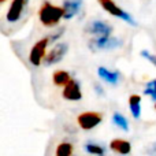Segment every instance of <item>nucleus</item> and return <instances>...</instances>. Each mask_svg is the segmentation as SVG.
Instances as JSON below:
<instances>
[{"instance_id": "obj_2", "label": "nucleus", "mask_w": 156, "mask_h": 156, "mask_svg": "<svg viewBox=\"0 0 156 156\" xmlns=\"http://www.w3.org/2000/svg\"><path fill=\"white\" fill-rule=\"evenodd\" d=\"M89 49L93 52L99 51H112L122 47V41L114 36H105V37H93L89 40Z\"/></svg>"}, {"instance_id": "obj_8", "label": "nucleus", "mask_w": 156, "mask_h": 156, "mask_svg": "<svg viewBox=\"0 0 156 156\" xmlns=\"http://www.w3.org/2000/svg\"><path fill=\"white\" fill-rule=\"evenodd\" d=\"M27 4H29V0H12L10 8L7 11V15H5L7 22H10V23L18 22L22 18V15H23Z\"/></svg>"}, {"instance_id": "obj_12", "label": "nucleus", "mask_w": 156, "mask_h": 156, "mask_svg": "<svg viewBox=\"0 0 156 156\" xmlns=\"http://www.w3.org/2000/svg\"><path fill=\"white\" fill-rule=\"evenodd\" d=\"M97 74H99V77L101 78L103 81H105V82L111 83V85H115V83L119 82V80H121V73L119 71H110L107 70L105 67H103V66H100L99 69H97Z\"/></svg>"}, {"instance_id": "obj_11", "label": "nucleus", "mask_w": 156, "mask_h": 156, "mask_svg": "<svg viewBox=\"0 0 156 156\" xmlns=\"http://www.w3.org/2000/svg\"><path fill=\"white\" fill-rule=\"evenodd\" d=\"M110 149L119 155H129L130 152H132V144L127 140L115 138V140H112L110 143Z\"/></svg>"}, {"instance_id": "obj_3", "label": "nucleus", "mask_w": 156, "mask_h": 156, "mask_svg": "<svg viewBox=\"0 0 156 156\" xmlns=\"http://www.w3.org/2000/svg\"><path fill=\"white\" fill-rule=\"evenodd\" d=\"M51 43L49 37H44L41 40H38L34 45L32 47L29 52V62L32 63L33 66L38 67V66L43 63V60L45 59V55H47V47L48 44Z\"/></svg>"}, {"instance_id": "obj_4", "label": "nucleus", "mask_w": 156, "mask_h": 156, "mask_svg": "<svg viewBox=\"0 0 156 156\" xmlns=\"http://www.w3.org/2000/svg\"><path fill=\"white\" fill-rule=\"evenodd\" d=\"M99 2V4L101 5L103 8H104L107 12H110L111 15L116 16V18H121L123 19V21H126L129 25H133V26H136V21L133 19V16L130 15L129 12H126L125 10H122L121 7H118V5L115 4V2L114 0H97Z\"/></svg>"}, {"instance_id": "obj_13", "label": "nucleus", "mask_w": 156, "mask_h": 156, "mask_svg": "<svg viewBox=\"0 0 156 156\" xmlns=\"http://www.w3.org/2000/svg\"><path fill=\"white\" fill-rule=\"evenodd\" d=\"M73 78L70 77V73L69 71H65V70H58L54 73L52 76V81L56 86H66Z\"/></svg>"}, {"instance_id": "obj_14", "label": "nucleus", "mask_w": 156, "mask_h": 156, "mask_svg": "<svg viewBox=\"0 0 156 156\" xmlns=\"http://www.w3.org/2000/svg\"><path fill=\"white\" fill-rule=\"evenodd\" d=\"M129 108L132 111V115L136 119L140 118L141 115V96L138 94H132L129 97Z\"/></svg>"}, {"instance_id": "obj_19", "label": "nucleus", "mask_w": 156, "mask_h": 156, "mask_svg": "<svg viewBox=\"0 0 156 156\" xmlns=\"http://www.w3.org/2000/svg\"><path fill=\"white\" fill-rule=\"evenodd\" d=\"M141 56L145 58L147 60H149V62L152 63V65L156 66V55H151L148 51H141Z\"/></svg>"}, {"instance_id": "obj_6", "label": "nucleus", "mask_w": 156, "mask_h": 156, "mask_svg": "<svg viewBox=\"0 0 156 156\" xmlns=\"http://www.w3.org/2000/svg\"><path fill=\"white\" fill-rule=\"evenodd\" d=\"M103 121V115L99 112H82L78 115L77 122L82 130H92L99 126Z\"/></svg>"}, {"instance_id": "obj_10", "label": "nucleus", "mask_w": 156, "mask_h": 156, "mask_svg": "<svg viewBox=\"0 0 156 156\" xmlns=\"http://www.w3.org/2000/svg\"><path fill=\"white\" fill-rule=\"evenodd\" d=\"M83 4V0H63V5L65 8V19H71L81 11Z\"/></svg>"}, {"instance_id": "obj_5", "label": "nucleus", "mask_w": 156, "mask_h": 156, "mask_svg": "<svg viewBox=\"0 0 156 156\" xmlns=\"http://www.w3.org/2000/svg\"><path fill=\"white\" fill-rule=\"evenodd\" d=\"M83 30H85L86 33H89V34H92L93 37H105V36H111L114 27L104 21H97V19H94V21L88 22V23L85 25V29Z\"/></svg>"}, {"instance_id": "obj_20", "label": "nucleus", "mask_w": 156, "mask_h": 156, "mask_svg": "<svg viewBox=\"0 0 156 156\" xmlns=\"http://www.w3.org/2000/svg\"><path fill=\"white\" fill-rule=\"evenodd\" d=\"M5 2V0H0V3H4Z\"/></svg>"}, {"instance_id": "obj_16", "label": "nucleus", "mask_w": 156, "mask_h": 156, "mask_svg": "<svg viewBox=\"0 0 156 156\" xmlns=\"http://www.w3.org/2000/svg\"><path fill=\"white\" fill-rule=\"evenodd\" d=\"M112 122H114V125H115L116 127H119V129L123 130V132H127V130H129V122H127V119L125 118L122 114L114 112Z\"/></svg>"}, {"instance_id": "obj_1", "label": "nucleus", "mask_w": 156, "mask_h": 156, "mask_svg": "<svg viewBox=\"0 0 156 156\" xmlns=\"http://www.w3.org/2000/svg\"><path fill=\"white\" fill-rule=\"evenodd\" d=\"M65 18V8L54 5L49 2H44L38 10V19L45 27H54Z\"/></svg>"}, {"instance_id": "obj_9", "label": "nucleus", "mask_w": 156, "mask_h": 156, "mask_svg": "<svg viewBox=\"0 0 156 156\" xmlns=\"http://www.w3.org/2000/svg\"><path fill=\"white\" fill-rule=\"evenodd\" d=\"M63 99L69 100V101H80L82 99V92H81L80 82L76 80H71L66 86H63L62 92Z\"/></svg>"}, {"instance_id": "obj_21", "label": "nucleus", "mask_w": 156, "mask_h": 156, "mask_svg": "<svg viewBox=\"0 0 156 156\" xmlns=\"http://www.w3.org/2000/svg\"><path fill=\"white\" fill-rule=\"evenodd\" d=\"M155 110H156V103H155Z\"/></svg>"}, {"instance_id": "obj_18", "label": "nucleus", "mask_w": 156, "mask_h": 156, "mask_svg": "<svg viewBox=\"0 0 156 156\" xmlns=\"http://www.w3.org/2000/svg\"><path fill=\"white\" fill-rule=\"evenodd\" d=\"M144 94L147 96H151L152 100H156V80H152L147 83L145 90H144Z\"/></svg>"}, {"instance_id": "obj_7", "label": "nucleus", "mask_w": 156, "mask_h": 156, "mask_svg": "<svg viewBox=\"0 0 156 156\" xmlns=\"http://www.w3.org/2000/svg\"><path fill=\"white\" fill-rule=\"evenodd\" d=\"M69 51V45L66 43H58L54 45V48L45 55L44 59V65L45 66H54L56 63H59L60 60L65 58V55Z\"/></svg>"}, {"instance_id": "obj_17", "label": "nucleus", "mask_w": 156, "mask_h": 156, "mask_svg": "<svg viewBox=\"0 0 156 156\" xmlns=\"http://www.w3.org/2000/svg\"><path fill=\"white\" fill-rule=\"evenodd\" d=\"M85 151L88 152L89 155H94V156H104L105 155V149L103 148L99 144H93V143H88L85 147Z\"/></svg>"}, {"instance_id": "obj_15", "label": "nucleus", "mask_w": 156, "mask_h": 156, "mask_svg": "<svg viewBox=\"0 0 156 156\" xmlns=\"http://www.w3.org/2000/svg\"><path fill=\"white\" fill-rule=\"evenodd\" d=\"M74 147L69 141H62L60 144H58L56 151H55V156H73Z\"/></svg>"}]
</instances>
